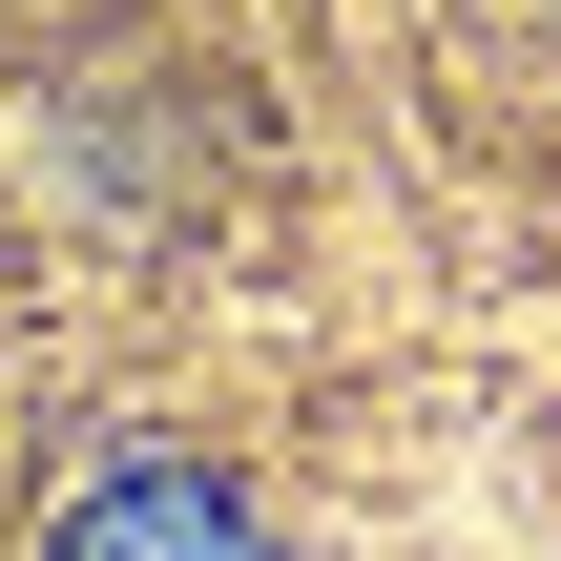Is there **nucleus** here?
Instances as JSON below:
<instances>
[{"label":"nucleus","instance_id":"f257e3e1","mask_svg":"<svg viewBox=\"0 0 561 561\" xmlns=\"http://www.w3.org/2000/svg\"><path fill=\"white\" fill-rule=\"evenodd\" d=\"M42 561H271V520H250L229 479H187V458H125V479H104Z\"/></svg>","mask_w":561,"mask_h":561}]
</instances>
